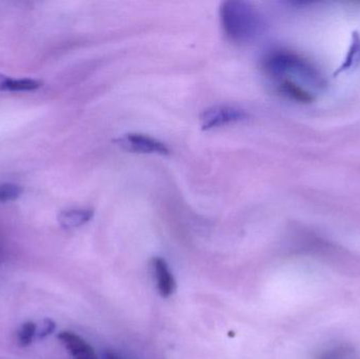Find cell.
Segmentation results:
<instances>
[{"mask_svg": "<svg viewBox=\"0 0 360 359\" xmlns=\"http://www.w3.org/2000/svg\"><path fill=\"white\" fill-rule=\"evenodd\" d=\"M220 23L229 39L249 42L259 34L262 19L249 2L229 0L220 6Z\"/></svg>", "mask_w": 360, "mask_h": 359, "instance_id": "cell-1", "label": "cell"}, {"mask_svg": "<svg viewBox=\"0 0 360 359\" xmlns=\"http://www.w3.org/2000/svg\"><path fill=\"white\" fill-rule=\"evenodd\" d=\"M264 67L268 73L278 79H290L295 76L315 88H321L323 84V77L314 65L288 51L271 53L264 60Z\"/></svg>", "mask_w": 360, "mask_h": 359, "instance_id": "cell-2", "label": "cell"}, {"mask_svg": "<svg viewBox=\"0 0 360 359\" xmlns=\"http://www.w3.org/2000/svg\"><path fill=\"white\" fill-rule=\"evenodd\" d=\"M248 117L249 115L247 112L239 107L232 105H215L201 113L199 122L203 131H209L243 122L248 119Z\"/></svg>", "mask_w": 360, "mask_h": 359, "instance_id": "cell-3", "label": "cell"}, {"mask_svg": "<svg viewBox=\"0 0 360 359\" xmlns=\"http://www.w3.org/2000/svg\"><path fill=\"white\" fill-rule=\"evenodd\" d=\"M115 143L122 149L132 153L158 154L169 155L170 149L162 141L143 134H124L115 139Z\"/></svg>", "mask_w": 360, "mask_h": 359, "instance_id": "cell-4", "label": "cell"}, {"mask_svg": "<svg viewBox=\"0 0 360 359\" xmlns=\"http://www.w3.org/2000/svg\"><path fill=\"white\" fill-rule=\"evenodd\" d=\"M151 268L160 294L165 299L172 296L176 291V280L167 261L162 257H154Z\"/></svg>", "mask_w": 360, "mask_h": 359, "instance_id": "cell-5", "label": "cell"}, {"mask_svg": "<svg viewBox=\"0 0 360 359\" xmlns=\"http://www.w3.org/2000/svg\"><path fill=\"white\" fill-rule=\"evenodd\" d=\"M57 337L74 359H99L94 349L76 333L63 331Z\"/></svg>", "mask_w": 360, "mask_h": 359, "instance_id": "cell-6", "label": "cell"}, {"mask_svg": "<svg viewBox=\"0 0 360 359\" xmlns=\"http://www.w3.org/2000/svg\"><path fill=\"white\" fill-rule=\"evenodd\" d=\"M94 216V212L90 209H71L63 211L58 215L59 225L63 229H75L82 227L91 221Z\"/></svg>", "mask_w": 360, "mask_h": 359, "instance_id": "cell-7", "label": "cell"}, {"mask_svg": "<svg viewBox=\"0 0 360 359\" xmlns=\"http://www.w3.org/2000/svg\"><path fill=\"white\" fill-rule=\"evenodd\" d=\"M44 82L33 78L8 77L0 74V92H31L41 88Z\"/></svg>", "mask_w": 360, "mask_h": 359, "instance_id": "cell-8", "label": "cell"}, {"mask_svg": "<svg viewBox=\"0 0 360 359\" xmlns=\"http://www.w3.org/2000/svg\"><path fill=\"white\" fill-rule=\"evenodd\" d=\"M360 65V34L359 32H353L352 39H351L350 46H349L348 53L345 57L342 65L338 67V71L334 75L338 76L340 74L346 73V72L352 71L356 69Z\"/></svg>", "mask_w": 360, "mask_h": 359, "instance_id": "cell-9", "label": "cell"}, {"mask_svg": "<svg viewBox=\"0 0 360 359\" xmlns=\"http://www.w3.org/2000/svg\"><path fill=\"white\" fill-rule=\"evenodd\" d=\"M278 90L288 98L298 103H310L313 99L312 95L308 91L293 80L279 79Z\"/></svg>", "mask_w": 360, "mask_h": 359, "instance_id": "cell-10", "label": "cell"}, {"mask_svg": "<svg viewBox=\"0 0 360 359\" xmlns=\"http://www.w3.org/2000/svg\"><path fill=\"white\" fill-rule=\"evenodd\" d=\"M37 337V325L33 322H27L21 326L17 332V341L21 347H27Z\"/></svg>", "mask_w": 360, "mask_h": 359, "instance_id": "cell-11", "label": "cell"}, {"mask_svg": "<svg viewBox=\"0 0 360 359\" xmlns=\"http://www.w3.org/2000/svg\"><path fill=\"white\" fill-rule=\"evenodd\" d=\"M22 194V188L15 183L0 185V202H10L18 200Z\"/></svg>", "mask_w": 360, "mask_h": 359, "instance_id": "cell-12", "label": "cell"}, {"mask_svg": "<svg viewBox=\"0 0 360 359\" xmlns=\"http://www.w3.org/2000/svg\"><path fill=\"white\" fill-rule=\"evenodd\" d=\"M319 359H354V354L346 348H336L325 352Z\"/></svg>", "mask_w": 360, "mask_h": 359, "instance_id": "cell-13", "label": "cell"}, {"mask_svg": "<svg viewBox=\"0 0 360 359\" xmlns=\"http://www.w3.org/2000/svg\"><path fill=\"white\" fill-rule=\"evenodd\" d=\"M55 329H56V325L53 322L52 320H44V322L40 325V328L37 327V339H46L49 335L52 334L54 332Z\"/></svg>", "mask_w": 360, "mask_h": 359, "instance_id": "cell-14", "label": "cell"}, {"mask_svg": "<svg viewBox=\"0 0 360 359\" xmlns=\"http://www.w3.org/2000/svg\"><path fill=\"white\" fill-rule=\"evenodd\" d=\"M103 358L105 359H128L124 358L122 354L118 353V352L113 351V350H108L105 351V353L103 354Z\"/></svg>", "mask_w": 360, "mask_h": 359, "instance_id": "cell-15", "label": "cell"}]
</instances>
